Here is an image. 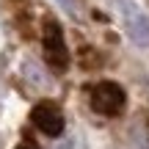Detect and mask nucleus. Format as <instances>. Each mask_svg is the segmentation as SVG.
I'll use <instances>...</instances> for the list:
<instances>
[{
	"label": "nucleus",
	"instance_id": "nucleus-1",
	"mask_svg": "<svg viewBox=\"0 0 149 149\" xmlns=\"http://www.w3.org/2000/svg\"><path fill=\"white\" fill-rule=\"evenodd\" d=\"M116 6H119L127 36L135 44H141V47H149V14L133 0H116Z\"/></svg>",
	"mask_w": 149,
	"mask_h": 149
},
{
	"label": "nucleus",
	"instance_id": "nucleus-2",
	"mask_svg": "<svg viewBox=\"0 0 149 149\" xmlns=\"http://www.w3.org/2000/svg\"><path fill=\"white\" fill-rule=\"evenodd\" d=\"M124 102H127L124 88L119 83H111V80L94 86V91H91V108L102 116H119L124 111Z\"/></svg>",
	"mask_w": 149,
	"mask_h": 149
},
{
	"label": "nucleus",
	"instance_id": "nucleus-3",
	"mask_svg": "<svg viewBox=\"0 0 149 149\" xmlns=\"http://www.w3.org/2000/svg\"><path fill=\"white\" fill-rule=\"evenodd\" d=\"M42 44H44V58L53 69H66L69 64V50H66L64 42V33H61L58 22H44V31H42Z\"/></svg>",
	"mask_w": 149,
	"mask_h": 149
},
{
	"label": "nucleus",
	"instance_id": "nucleus-4",
	"mask_svg": "<svg viewBox=\"0 0 149 149\" xmlns=\"http://www.w3.org/2000/svg\"><path fill=\"white\" fill-rule=\"evenodd\" d=\"M31 119H33V124H36L44 135H53V138H55V135L64 133V113L58 111L55 102H47V100L39 102V105L33 108Z\"/></svg>",
	"mask_w": 149,
	"mask_h": 149
},
{
	"label": "nucleus",
	"instance_id": "nucleus-5",
	"mask_svg": "<svg viewBox=\"0 0 149 149\" xmlns=\"http://www.w3.org/2000/svg\"><path fill=\"white\" fill-rule=\"evenodd\" d=\"M58 3H61V6H64V8H66V11H74V0H58Z\"/></svg>",
	"mask_w": 149,
	"mask_h": 149
},
{
	"label": "nucleus",
	"instance_id": "nucleus-6",
	"mask_svg": "<svg viewBox=\"0 0 149 149\" xmlns=\"http://www.w3.org/2000/svg\"><path fill=\"white\" fill-rule=\"evenodd\" d=\"M17 149H42V146H36V144H28V141H25V144H19Z\"/></svg>",
	"mask_w": 149,
	"mask_h": 149
}]
</instances>
